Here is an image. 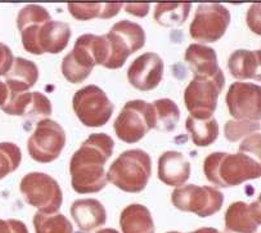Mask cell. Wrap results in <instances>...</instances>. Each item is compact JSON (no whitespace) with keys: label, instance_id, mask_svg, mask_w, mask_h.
Segmentation results:
<instances>
[{"label":"cell","instance_id":"obj_1","mask_svg":"<svg viewBox=\"0 0 261 233\" xmlns=\"http://www.w3.org/2000/svg\"><path fill=\"white\" fill-rule=\"evenodd\" d=\"M17 26L21 31L23 48L29 53L40 56L57 55L68 45L71 29L66 22L54 21L44 7L30 4L18 12Z\"/></svg>","mask_w":261,"mask_h":233},{"label":"cell","instance_id":"obj_2","mask_svg":"<svg viewBox=\"0 0 261 233\" xmlns=\"http://www.w3.org/2000/svg\"><path fill=\"white\" fill-rule=\"evenodd\" d=\"M115 142L107 134H92L73 153L71 185L77 193H97L107 185L105 164L112 156Z\"/></svg>","mask_w":261,"mask_h":233},{"label":"cell","instance_id":"obj_3","mask_svg":"<svg viewBox=\"0 0 261 233\" xmlns=\"http://www.w3.org/2000/svg\"><path fill=\"white\" fill-rule=\"evenodd\" d=\"M203 173L216 187H233L261 178V164L243 152H214L203 161Z\"/></svg>","mask_w":261,"mask_h":233},{"label":"cell","instance_id":"obj_4","mask_svg":"<svg viewBox=\"0 0 261 233\" xmlns=\"http://www.w3.org/2000/svg\"><path fill=\"white\" fill-rule=\"evenodd\" d=\"M108 58L110 43L107 36L86 34L76 40L72 51L63 58L62 72L68 82L79 84L90 75L94 66L105 67Z\"/></svg>","mask_w":261,"mask_h":233},{"label":"cell","instance_id":"obj_5","mask_svg":"<svg viewBox=\"0 0 261 233\" xmlns=\"http://www.w3.org/2000/svg\"><path fill=\"white\" fill-rule=\"evenodd\" d=\"M152 174L151 156L143 149H129L110 166L107 180L124 192L138 193L146 188Z\"/></svg>","mask_w":261,"mask_h":233},{"label":"cell","instance_id":"obj_6","mask_svg":"<svg viewBox=\"0 0 261 233\" xmlns=\"http://www.w3.org/2000/svg\"><path fill=\"white\" fill-rule=\"evenodd\" d=\"M116 136L125 143H137L151 129L156 127V112L153 103L137 99L129 100L116 119Z\"/></svg>","mask_w":261,"mask_h":233},{"label":"cell","instance_id":"obj_7","mask_svg":"<svg viewBox=\"0 0 261 233\" xmlns=\"http://www.w3.org/2000/svg\"><path fill=\"white\" fill-rule=\"evenodd\" d=\"M224 73L206 77L194 76L184 92V103L189 111V116L205 120L213 117L216 110L219 95L224 89Z\"/></svg>","mask_w":261,"mask_h":233},{"label":"cell","instance_id":"obj_8","mask_svg":"<svg viewBox=\"0 0 261 233\" xmlns=\"http://www.w3.org/2000/svg\"><path fill=\"white\" fill-rule=\"evenodd\" d=\"M19 191L26 202L43 214H54L62 205V190L48 174H26L19 183Z\"/></svg>","mask_w":261,"mask_h":233},{"label":"cell","instance_id":"obj_9","mask_svg":"<svg viewBox=\"0 0 261 233\" xmlns=\"http://www.w3.org/2000/svg\"><path fill=\"white\" fill-rule=\"evenodd\" d=\"M172 205L181 212L193 213L201 218L211 217L221 209L224 196L210 186L187 185L171 193Z\"/></svg>","mask_w":261,"mask_h":233},{"label":"cell","instance_id":"obj_10","mask_svg":"<svg viewBox=\"0 0 261 233\" xmlns=\"http://www.w3.org/2000/svg\"><path fill=\"white\" fill-rule=\"evenodd\" d=\"M72 106L79 120L90 127L107 124L113 112L112 102L97 85H88L77 90L73 95Z\"/></svg>","mask_w":261,"mask_h":233},{"label":"cell","instance_id":"obj_11","mask_svg":"<svg viewBox=\"0 0 261 233\" xmlns=\"http://www.w3.org/2000/svg\"><path fill=\"white\" fill-rule=\"evenodd\" d=\"M66 144L63 127L54 120H40L35 132L27 141V149L31 159L41 164H48L60 158Z\"/></svg>","mask_w":261,"mask_h":233},{"label":"cell","instance_id":"obj_12","mask_svg":"<svg viewBox=\"0 0 261 233\" xmlns=\"http://www.w3.org/2000/svg\"><path fill=\"white\" fill-rule=\"evenodd\" d=\"M230 23V12L221 4H201L189 33L197 41L214 43L221 39Z\"/></svg>","mask_w":261,"mask_h":233},{"label":"cell","instance_id":"obj_13","mask_svg":"<svg viewBox=\"0 0 261 233\" xmlns=\"http://www.w3.org/2000/svg\"><path fill=\"white\" fill-rule=\"evenodd\" d=\"M229 114L240 121L261 120V87L253 83L237 82L226 93Z\"/></svg>","mask_w":261,"mask_h":233},{"label":"cell","instance_id":"obj_14","mask_svg":"<svg viewBox=\"0 0 261 233\" xmlns=\"http://www.w3.org/2000/svg\"><path fill=\"white\" fill-rule=\"evenodd\" d=\"M164 76V61L157 53H144L130 65L127 80L138 90L149 92L159 87Z\"/></svg>","mask_w":261,"mask_h":233},{"label":"cell","instance_id":"obj_15","mask_svg":"<svg viewBox=\"0 0 261 233\" xmlns=\"http://www.w3.org/2000/svg\"><path fill=\"white\" fill-rule=\"evenodd\" d=\"M6 114L14 116L31 117H48L51 114V103L46 95L39 92H24V93H9L7 103L2 107Z\"/></svg>","mask_w":261,"mask_h":233},{"label":"cell","instance_id":"obj_16","mask_svg":"<svg viewBox=\"0 0 261 233\" xmlns=\"http://www.w3.org/2000/svg\"><path fill=\"white\" fill-rule=\"evenodd\" d=\"M191 176V164L178 151H167L159 159V178L170 187L186 185Z\"/></svg>","mask_w":261,"mask_h":233},{"label":"cell","instance_id":"obj_17","mask_svg":"<svg viewBox=\"0 0 261 233\" xmlns=\"http://www.w3.org/2000/svg\"><path fill=\"white\" fill-rule=\"evenodd\" d=\"M71 215L76 225L84 232H90L105 225L107 220V213L105 206L95 198H83L76 200L71 205Z\"/></svg>","mask_w":261,"mask_h":233},{"label":"cell","instance_id":"obj_18","mask_svg":"<svg viewBox=\"0 0 261 233\" xmlns=\"http://www.w3.org/2000/svg\"><path fill=\"white\" fill-rule=\"evenodd\" d=\"M184 58L194 76L213 77L223 72L219 67L216 51L207 45L191 44L187 49Z\"/></svg>","mask_w":261,"mask_h":233},{"label":"cell","instance_id":"obj_19","mask_svg":"<svg viewBox=\"0 0 261 233\" xmlns=\"http://www.w3.org/2000/svg\"><path fill=\"white\" fill-rule=\"evenodd\" d=\"M231 76L238 80L253 79L261 82V49L246 50L240 49L231 53L228 61Z\"/></svg>","mask_w":261,"mask_h":233},{"label":"cell","instance_id":"obj_20","mask_svg":"<svg viewBox=\"0 0 261 233\" xmlns=\"http://www.w3.org/2000/svg\"><path fill=\"white\" fill-rule=\"evenodd\" d=\"M39 79V68L33 61L26 58H14L11 70L6 75V85L9 93H24L36 84Z\"/></svg>","mask_w":261,"mask_h":233},{"label":"cell","instance_id":"obj_21","mask_svg":"<svg viewBox=\"0 0 261 233\" xmlns=\"http://www.w3.org/2000/svg\"><path fill=\"white\" fill-rule=\"evenodd\" d=\"M122 233H154V222L149 210L140 203L125 208L120 217Z\"/></svg>","mask_w":261,"mask_h":233},{"label":"cell","instance_id":"obj_22","mask_svg":"<svg viewBox=\"0 0 261 233\" xmlns=\"http://www.w3.org/2000/svg\"><path fill=\"white\" fill-rule=\"evenodd\" d=\"M225 232L224 233H256L258 225L251 217L247 203L233 202L225 213Z\"/></svg>","mask_w":261,"mask_h":233},{"label":"cell","instance_id":"obj_23","mask_svg":"<svg viewBox=\"0 0 261 233\" xmlns=\"http://www.w3.org/2000/svg\"><path fill=\"white\" fill-rule=\"evenodd\" d=\"M68 12L79 21H88L92 18L108 19L115 17L122 8L121 3H70Z\"/></svg>","mask_w":261,"mask_h":233},{"label":"cell","instance_id":"obj_24","mask_svg":"<svg viewBox=\"0 0 261 233\" xmlns=\"http://www.w3.org/2000/svg\"><path fill=\"white\" fill-rule=\"evenodd\" d=\"M186 127L188 133L191 134V138L196 146L206 147L213 144L219 137V124L216 119L199 120L194 117L188 116L186 122Z\"/></svg>","mask_w":261,"mask_h":233},{"label":"cell","instance_id":"obj_25","mask_svg":"<svg viewBox=\"0 0 261 233\" xmlns=\"http://www.w3.org/2000/svg\"><path fill=\"white\" fill-rule=\"evenodd\" d=\"M191 7L189 3H160L154 8L153 18L165 28L180 26L188 18Z\"/></svg>","mask_w":261,"mask_h":233},{"label":"cell","instance_id":"obj_26","mask_svg":"<svg viewBox=\"0 0 261 233\" xmlns=\"http://www.w3.org/2000/svg\"><path fill=\"white\" fill-rule=\"evenodd\" d=\"M153 107L156 112V129L162 132L174 131L180 119L178 105L169 98H164L156 100Z\"/></svg>","mask_w":261,"mask_h":233},{"label":"cell","instance_id":"obj_27","mask_svg":"<svg viewBox=\"0 0 261 233\" xmlns=\"http://www.w3.org/2000/svg\"><path fill=\"white\" fill-rule=\"evenodd\" d=\"M35 233H73L72 224L63 214H43L38 212L34 217Z\"/></svg>","mask_w":261,"mask_h":233},{"label":"cell","instance_id":"obj_28","mask_svg":"<svg viewBox=\"0 0 261 233\" xmlns=\"http://www.w3.org/2000/svg\"><path fill=\"white\" fill-rule=\"evenodd\" d=\"M111 31L116 33L133 50V53L139 49H142L146 44V33L143 30L140 24L132 21H120L115 23L111 29Z\"/></svg>","mask_w":261,"mask_h":233},{"label":"cell","instance_id":"obj_29","mask_svg":"<svg viewBox=\"0 0 261 233\" xmlns=\"http://www.w3.org/2000/svg\"><path fill=\"white\" fill-rule=\"evenodd\" d=\"M22 160V152L17 144L11 142L0 143V179L13 173Z\"/></svg>","mask_w":261,"mask_h":233},{"label":"cell","instance_id":"obj_30","mask_svg":"<svg viewBox=\"0 0 261 233\" xmlns=\"http://www.w3.org/2000/svg\"><path fill=\"white\" fill-rule=\"evenodd\" d=\"M261 129L260 121H240V120H229L224 127V136L229 142H237L243 137L258 132Z\"/></svg>","mask_w":261,"mask_h":233},{"label":"cell","instance_id":"obj_31","mask_svg":"<svg viewBox=\"0 0 261 233\" xmlns=\"http://www.w3.org/2000/svg\"><path fill=\"white\" fill-rule=\"evenodd\" d=\"M240 152L247 153L261 164V134H251L240 146Z\"/></svg>","mask_w":261,"mask_h":233},{"label":"cell","instance_id":"obj_32","mask_svg":"<svg viewBox=\"0 0 261 233\" xmlns=\"http://www.w3.org/2000/svg\"><path fill=\"white\" fill-rule=\"evenodd\" d=\"M248 28L256 35L261 36V3L252 4L247 12L246 17Z\"/></svg>","mask_w":261,"mask_h":233},{"label":"cell","instance_id":"obj_33","mask_svg":"<svg viewBox=\"0 0 261 233\" xmlns=\"http://www.w3.org/2000/svg\"><path fill=\"white\" fill-rule=\"evenodd\" d=\"M13 53L6 44L0 43V76H6L13 65Z\"/></svg>","mask_w":261,"mask_h":233},{"label":"cell","instance_id":"obj_34","mask_svg":"<svg viewBox=\"0 0 261 233\" xmlns=\"http://www.w3.org/2000/svg\"><path fill=\"white\" fill-rule=\"evenodd\" d=\"M0 233H29V229L21 220L0 219Z\"/></svg>","mask_w":261,"mask_h":233},{"label":"cell","instance_id":"obj_35","mask_svg":"<svg viewBox=\"0 0 261 233\" xmlns=\"http://www.w3.org/2000/svg\"><path fill=\"white\" fill-rule=\"evenodd\" d=\"M248 212H250L251 217L255 220L257 225H261V195L256 201H253L251 205H248Z\"/></svg>","mask_w":261,"mask_h":233},{"label":"cell","instance_id":"obj_36","mask_svg":"<svg viewBox=\"0 0 261 233\" xmlns=\"http://www.w3.org/2000/svg\"><path fill=\"white\" fill-rule=\"evenodd\" d=\"M149 11V4H127L126 12L134 14V16L144 17Z\"/></svg>","mask_w":261,"mask_h":233},{"label":"cell","instance_id":"obj_37","mask_svg":"<svg viewBox=\"0 0 261 233\" xmlns=\"http://www.w3.org/2000/svg\"><path fill=\"white\" fill-rule=\"evenodd\" d=\"M9 98V89L6 83L0 82V107H3Z\"/></svg>","mask_w":261,"mask_h":233},{"label":"cell","instance_id":"obj_38","mask_svg":"<svg viewBox=\"0 0 261 233\" xmlns=\"http://www.w3.org/2000/svg\"><path fill=\"white\" fill-rule=\"evenodd\" d=\"M191 233H221V232H219V230L215 229V228H199V229L193 230V232Z\"/></svg>","mask_w":261,"mask_h":233},{"label":"cell","instance_id":"obj_39","mask_svg":"<svg viewBox=\"0 0 261 233\" xmlns=\"http://www.w3.org/2000/svg\"><path fill=\"white\" fill-rule=\"evenodd\" d=\"M97 233H119L116 229H113V228H103V229L98 230Z\"/></svg>","mask_w":261,"mask_h":233},{"label":"cell","instance_id":"obj_40","mask_svg":"<svg viewBox=\"0 0 261 233\" xmlns=\"http://www.w3.org/2000/svg\"><path fill=\"white\" fill-rule=\"evenodd\" d=\"M167 233H180V232H167Z\"/></svg>","mask_w":261,"mask_h":233}]
</instances>
